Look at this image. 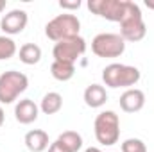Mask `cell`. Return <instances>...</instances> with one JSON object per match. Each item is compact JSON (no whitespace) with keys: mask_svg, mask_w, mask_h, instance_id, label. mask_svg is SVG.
I'll return each mask as SVG.
<instances>
[{"mask_svg":"<svg viewBox=\"0 0 154 152\" xmlns=\"http://www.w3.org/2000/svg\"><path fill=\"white\" fill-rule=\"evenodd\" d=\"M27 22H29V14L23 9H13V11H9L7 14L2 16L0 29L4 31V36L5 34L14 36V34H20L27 27Z\"/></svg>","mask_w":154,"mask_h":152,"instance_id":"cell-9","label":"cell"},{"mask_svg":"<svg viewBox=\"0 0 154 152\" xmlns=\"http://www.w3.org/2000/svg\"><path fill=\"white\" fill-rule=\"evenodd\" d=\"M16 52H18V48L13 39L9 36H0V61L11 59Z\"/></svg>","mask_w":154,"mask_h":152,"instance_id":"cell-18","label":"cell"},{"mask_svg":"<svg viewBox=\"0 0 154 152\" xmlns=\"http://www.w3.org/2000/svg\"><path fill=\"white\" fill-rule=\"evenodd\" d=\"M50 74H52V77L56 81L66 82V81H70L74 77V74H75V65L65 63V61H54L50 65Z\"/></svg>","mask_w":154,"mask_h":152,"instance_id":"cell-15","label":"cell"},{"mask_svg":"<svg viewBox=\"0 0 154 152\" xmlns=\"http://www.w3.org/2000/svg\"><path fill=\"white\" fill-rule=\"evenodd\" d=\"M38 114H39V108L31 99L18 100V104L14 106V118H16V122L23 123V125H29V123L36 122Z\"/></svg>","mask_w":154,"mask_h":152,"instance_id":"cell-11","label":"cell"},{"mask_svg":"<svg viewBox=\"0 0 154 152\" xmlns=\"http://www.w3.org/2000/svg\"><path fill=\"white\" fill-rule=\"evenodd\" d=\"M48 152H68V150H66V149L57 141V140H56L54 143H50V145H48Z\"/></svg>","mask_w":154,"mask_h":152,"instance_id":"cell-21","label":"cell"},{"mask_svg":"<svg viewBox=\"0 0 154 152\" xmlns=\"http://www.w3.org/2000/svg\"><path fill=\"white\" fill-rule=\"evenodd\" d=\"M5 9V0H0V13Z\"/></svg>","mask_w":154,"mask_h":152,"instance_id":"cell-25","label":"cell"},{"mask_svg":"<svg viewBox=\"0 0 154 152\" xmlns=\"http://www.w3.org/2000/svg\"><path fill=\"white\" fill-rule=\"evenodd\" d=\"M61 108H63V97H61L57 91H48V93L41 99V104H39V109L45 114L59 113Z\"/></svg>","mask_w":154,"mask_h":152,"instance_id":"cell-14","label":"cell"},{"mask_svg":"<svg viewBox=\"0 0 154 152\" xmlns=\"http://www.w3.org/2000/svg\"><path fill=\"white\" fill-rule=\"evenodd\" d=\"M84 52H86V41L81 36L57 41L52 48L54 61H65V63H72V65H75V61Z\"/></svg>","mask_w":154,"mask_h":152,"instance_id":"cell-7","label":"cell"},{"mask_svg":"<svg viewBox=\"0 0 154 152\" xmlns=\"http://www.w3.org/2000/svg\"><path fill=\"white\" fill-rule=\"evenodd\" d=\"M57 141L66 149L68 152H77L82 147V136L75 131H65L57 136Z\"/></svg>","mask_w":154,"mask_h":152,"instance_id":"cell-17","label":"cell"},{"mask_svg":"<svg viewBox=\"0 0 154 152\" xmlns=\"http://www.w3.org/2000/svg\"><path fill=\"white\" fill-rule=\"evenodd\" d=\"M29 86L25 74L9 70L0 75V104H13Z\"/></svg>","mask_w":154,"mask_h":152,"instance_id":"cell-5","label":"cell"},{"mask_svg":"<svg viewBox=\"0 0 154 152\" xmlns=\"http://www.w3.org/2000/svg\"><path fill=\"white\" fill-rule=\"evenodd\" d=\"M84 104L91 109H99L102 108L106 102H108V93H106V88L100 86V84H90L86 90H84Z\"/></svg>","mask_w":154,"mask_h":152,"instance_id":"cell-12","label":"cell"},{"mask_svg":"<svg viewBox=\"0 0 154 152\" xmlns=\"http://www.w3.org/2000/svg\"><path fill=\"white\" fill-rule=\"evenodd\" d=\"M84 152H102V150H100L99 147H90V149H86Z\"/></svg>","mask_w":154,"mask_h":152,"instance_id":"cell-23","label":"cell"},{"mask_svg":"<svg viewBox=\"0 0 154 152\" xmlns=\"http://www.w3.org/2000/svg\"><path fill=\"white\" fill-rule=\"evenodd\" d=\"M140 70L131 65L122 63H111L102 70V81L109 88H131L140 81Z\"/></svg>","mask_w":154,"mask_h":152,"instance_id":"cell-2","label":"cell"},{"mask_svg":"<svg viewBox=\"0 0 154 152\" xmlns=\"http://www.w3.org/2000/svg\"><path fill=\"white\" fill-rule=\"evenodd\" d=\"M91 52L97 57H120L125 52V41L120 34L102 32L91 41Z\"/></svg>","mask_w":154,"mask_h":152,"instance_id":"cell-6","label":"cell"},{"mask_svg":"<svg viewBox=\"0 0 154 152\" xmlns=\"http://www.w3.org/2000/svg\"><path fill=\"white\" fill-rule=\"evenodd\" d=\"M145 5H147L149 9H154V2L152 0H145Z\"/></svg>","mask_w":154,"mask_h":152,"instance_id":"cell-24","label":"cell"},{"mask_svg":"<svg viewBox=\"0 0 154 152\" xmlns=\"http://www.w3.org/2000/svg\"><path fill=\"white\" fill-rule=\"evenodd\" d=\"M122 152H147V147L138 138H129L122 143Z\"/></svg>","mask_w":154,"mask_h":152,"instance_id":"cell-19","label":"cell"},{"mask_svg":"<svg viewBox=\"0 0 154 152\" xmlns=\"http://www.w3.org/2000/svg\"><path fill=\"white\" fill-rule=\"evenodd\" d=\"M145 106V93L138 88H129L120 95V108L125 113H138Z\"/></svg>","mask_w":154,"mask_h":152,"instance_id":"cell-10","label":"cell"},{"mask_svg":"<svg viewBox=\"0 0 154 152\" xmlns=\"http://www.w3.org/2000/svg\"><path fill=\"white\" fill-rule=\"evenodd\" d=\"M4 120H5V113H4V109H2V106H0V127L4 125Z\"/></svg>","mask_w":154,"mask_h":152,"instance_id":"cell-22","label":"cell"},{"mask_svg":"<svg viewBox=\"0 0 154 152\" xmlns=\"http://www.w3.org/2000/svg\"><path fill=\"white\" fill-rule=\"evenodd\" d=\"M25 147L31 152H43L48 149V134L41 129L29 131L25 134Z\"/></svg>","mask_w":154,"mask_h":152,"instance_id":"cell-13","label":"cell"},{"mask_svg":"<svg viewBox=\"0 0 154 152\" xmlns=\"http://www.w3.org/2000/svg\"><path fill=\"white\" fill-rule=\"evenodd\" d=\"M18 56H20V61L23 65H36L41 59V48L36 43H25L20 47Z\"/></svg>","mask_w":154,"mask_h":152,"instance_id":"cell-16","label":"cell"},{"mask_svg":"<svg viewBox=\"0 0 154 152\" xmlns=\"http://www.w3.org/2000/svg\"><path fill=\"white\" fill-rule=\"evenodd\" d=\"M95 138L100 145L111 147L120 138V118L115 111H102L97 114L93 123Z\"/></svg>","mask_w":154,"mask_h":152,"instance_id":"cell-3","label":"cell"},{"mask_svg":"<svg viewBox=\"0 0 154 152\" xmlns=\"http://www.w3.org/2000/svg\"><path fill=\"white\" fill-rule=\"evenodd\" d=\"M147 34V25L143 22V14L138 4L127 0L125 14L120 22V36L124 41H142Z\"/></svg>","mask_w":154,"mask_h":152,"instance_id":"cell-1","label":"cell"},{"mask_svg":"<svg viewBox=\"0 0 154 152\" xmlns=\"http://www.w3.org/2000/svg\"><path fill=\"white\" fill-rule=\"evenodd\" d=\"M125 7H127V0H90L88 2V9L93 14L106 18L109 22H118V23L125 14Z\"/></svg>","mask_w":154,"mask_h":152,"instance_id":"cell-8","label":"cell"},{"mask_svg":"<svg viewBox=\"0 0 154 152\" xmlns=\"http://www.w3.org/2000/svg\"><path fill=\"white\" fill-rule=\"evenodd\" d=\"M79 31H81V22L75 14H70V13L57 14L45 25L47 38L56 43L68 38H75V36H79Z\"/></svg>","mask_w":154,"mask_h":152,"instance_id":"cell-4","label":"cell"},{"mask_svg":"<svg viewBox=\"0 0 154 152\" xmlns=\"http://www.w3.org/2000/svg\"><path fill=\"white\" fill-rule=\"evenodd\" d=\"M59 7L66 11H75L81 7V0H59Z\"/></svg>","mask_w":154,"mask_h":152,"instance_id":"cell-20","label":"cell"}]
</instances>
